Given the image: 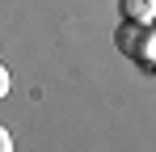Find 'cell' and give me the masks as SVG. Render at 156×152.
I'll return each instance as SVG.
<instances>
[{
	"label": "cell",
	"mask_w": 156,
	"mask_h": 152,
	"mask_svg": "<svg viewBox=\"0 0 156 152\" xmlns=\"http://www.w3.org/2000/svg\"><path fill=\"white\" fill-rule=\"evenodd\" d=\"M118 51L127 55V59H156V34L148 21H135V17H122L118 25Z\"/></svg>",
	"instance_id": "cell-1"
},
{
	"label": "cell",
	"mask_w": 156,
	"mask_h": 152,
	"mask_svg": "<svg viewBox=\"0 0 156 152\" xmlns=\"http://www.w3.org/2000/svg\"><path fill=\"white\" fill-rule=\"evenodd\" d=\"M122 17H135V21H156V0H122Z\"/></svg>",
	"instance_id": "cell-2"
},
{
	"label": "cell",
	"mask_w": 156,
	"mask_h": 152,
	"mask_svg": "<svg viewBox=\"0 0 156 152\" xmlns=\"http://www.w3.org/2000/svg\"><path fill=\"white\" fill-rule=\"evenodd\" d=\"M0 152H13V135H9L4 127H0Z\"/></svg>",
	"instance_id": "cell-3"
},
{
	"label": "cell",
	"mask_w": 156,
	"mask_h": 152,
	"mask_svg": "<svg viewBox=\"0 0 156 152\" xmlns=\"http://www.w3.org/2000/svg\"><path fill=\"white\" fill-rule=\"evenodd\" d=\"M4 93H9V68L0 63V97H4Z\"/></svg>",
	"instance_id": "cell-4"
}]
</instances>
